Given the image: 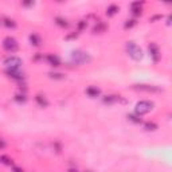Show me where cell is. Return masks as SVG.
Segmentation results:
<instances>
[{
  "label": "cell",
  "mask_w": 172,
  "mask_h": 172,
  "mask_svg": "<svg viewBox=\"0 0 172 172\" xmlns=\"http://www.w3.org/2000/svg\"><path fill=\"white\" fill-rule=\"evenodd\" d=\"M125 50L128 53V55L133 60H141L143 59V50L140 49V46H137L134 42H126L125 45Z\"/></svg>",
  "instance_id": "obj_1"
},
{
  "label": "cell",
  "mask_w": 172,
  "mask_h": 172,
  "mask_svg": "<svg viewBox=\"0 0 172 172\" xmlns=\"http://www.w3.org/2000/svg\"><path fill=\"white\" fill-rule=\"evenodd\" d=\"M71 60L75 65H85L92 60V57L89 55V53L83 51V50H74L71 53Z\"/></svg>",
  "instance_id": "obj_2"
},
{
  "label": "cell",
  "mask_w": 172,
  "mask_h": 172,
  "mask_svg": "<svg viewBox=\"0 0 172 172\" xmlns=\"http://www.w3.org/2000/svg\"><path fill=\"white\" fill-rule=\"evenodd\" d=\"M155 104L152 101H140V102L136 104V108H134V112H136L137 116H144V114L149 113L151 110L153 109Z\"/></svg>",
  "instance_id": "obj_3"
},
{
  "label": "cell",
  "mask_w": 172,
  "mask_h": 172,
  "mask_svg": "<svg viewBox=\"0 0 172 172\" xmlns=\"http://www.w3.org/2000/svg\"><path fill=\"white\" fill-rule=\"evenodd\" d=\"M4 65L7 66L8 70H20V67L23 65V60L20 59L19 57L11 55V57L4 59Z\"/></svg>",
  "instance_id": "obj_4"
},
{
  "label": "cell",
  "mask_w": 172,
  "mask_h": 172,
  "mask_svg": "<svg viewBox=\"0 0 172 172\" xmlns=\"http://www.w3.org/2000/svg\"><path fill=\"white\" fill-rule=\"evenodd\" d=\"M3 49H4L5 51L12 54V53L18 51L19 45H18V42H16L15 38H12V36H7V38H4V40H3Z\"/></svg>",
  "instance_id": "obj_5"
},
{
  "label": "cell",
  "mask_w": 172,
  "mask_h": 172,
  "mask_svg": "<svg viewBox=\"0 0 172 172\" xmlns=\"http://www.w3.org/2000/svg\"><path fill=\"white\" fill-rule=\"evenodd\" d=\"M148 49H149V54H151V57H152V59L155 60V62H159V59H160V57H161L159 47L155 45V43H149Z\"/></svg>",
  "instance_id": "obj_6"
},
{
  "label": "cell",
  "mask_w": 172,
  "mask_h": 172,
  "mask_svg": "<svg viewBox=\"0 0 172 172\" xmlns=\"http://www.w3.org/2000/svg\"><path fill=\"white\" fill-rule=\"evenodd\" d=\"M133 89L136 90H141V92H161L160 87L157 86H153V85H134Z\"/></svg>",
  "instance_id": "obj_7"
},
{
  "label": "cell",
  "mask_w": 172,
  "mask_h": 172,
  "mask_svg": "<svg viewBox=\"0 0 172 172\" xmlns=\"http://www.w3.org/2000/svg\"><path fill=\"white\" fill-rule=\"evenodd\" d=\"M7 74H8L9 78L15 79V81H23L24 79V74L20 73V70H8L7 69Z\"/></svg>",
  "instance_id": "obj_8"
},
{
  "label": "cell",
  "mask_w": 172,
  "mask_h": 172,
  "mask_svg": "<svg viewBox=\"0 0 172 172\" xmlns=\"http://www.w3.org/2000/svg\"><path fill=\"white\" fill-rule=\"evenodd\" d=\"M141 4L143 3H140V2H134L130 4V12L133 13L134 16H139L143 13V8H141Z\"/></svg>",
  "instance_id": "obj_9"
},
{
  "label": "cell",
  "mask_w": 172,
  "mask_h": 172,
  "mask_svg": "<svg viewBox=\"0 0 172 172\" xmlns=\"http://www.w3.org/2000/svg\"><path fill=\"white\" fill-rule=\"evenodd\" d=\"M46 60H47V62H49L51 66H54V67L60 66V59H59L57 55H54V54H47V55H46Z\"/></svg>",
  "instance_id": "obj_10"
},
{
  "label": "cell",
  "mask_w": 172,
  "mask_h": 172,
  "mask_svg": "<svg viewBox=\"0 0 172 172\" xmlns=\"http://www.w3.org/2000/svg\"><path fill=\"white\" fill-rule=\"evenodd\" d=\"M86 94L89 97H92V98H96V97H98L101 94V90L97 86H89L86 87Z\"/></svg>",
  "instance_id": "obj_11"
},
{
  "label": "cell",
  "mask_w": 172,
  "mask_h": 172,
  "mask_svg": "<svg viewBox=\"0 0 172 172\" xmlns=\"http://www.w3.org/2000/svg\"><path fill=\"white\" fill-rule=\"evenodd\" d=\"M35 101H36V104H38L40 108H47L49 106V101L46 100V97L40 96V94H36L35 96Z\"/></svg>",
  "instance_id": "obj_12"
},
{
  "label": "cell",
  "mask_w": 172,
  "mask_h": 172,
  "mask_svg": "<svg viewBox=\"0 0 172 172\" xmlns=\"http://www.w3.org/2000/svg\"><path fill=\"white\" fill-rule=\"evenodd\" d=\"M30 42H31V45L35 46V47H39L40 45H42V39H40V36L36 35V34H31V35H30Z\"/></svg>",
  "instance_id": "obj_13"
},
{
  "label": "cell",
  "mask_w": 172,
  "mask_h": 172,
  "mask_svg": "<svg viewBox=\"0 0 172 172\" xmlns=\"http://www.w3.org/2000/svg\"><path fill=\"white\" fill-rule=\"evenodd\" d=\"M119 100H120L119 96H106V97H104L102 102H104V104H108V105H112V104L117 102Z\"/></svg>",
  "instance_id": "obj_14"
},
{
  "label": "cell",
  "mask_w": 172,
  "mask_h": 172,
  "mask_svg": "<svg viewBox=\"0 0 172 172\" xmlns=\"http://www.w3.org/2000/svg\"><path fill=\"white\" fill-rule=\"evenodd\" d=\"M119 7H117L116 4H110L109 7L106 8V15L108 16H113V15H116L117 12H119Z\"/></svg>",
  "instance_id": "obj_15"
},
{
  "label": "cell",
  "mask_w": 172,
  "mask_h": 172,
  "mask_svg": "<svg viewBox=\"0 0 172 172\" xmlns=\"http://www.w3.org/2000/svg\"><path fill=\"white\" fill-rule=\"evenodd\" d=\"M55 23L59 27H62V28H67V27H69V22H67L66 19L60 18V16H57V18H55Z\"/></svg>",
  "instance_id": "obj_16"
},
{
  "label": "cell",
  "mask_w": 172,
  "mask_h": 172,
  "mask_svg": "<svg viewBox=\"0 0 172 172\" xmlns=\"http://www.w3.org/2000/svg\"><path fill=\"white\" fill-rule=\"evenodd\" d=\"M157 128H159V126H157V124L152 123V121H148V123L144 124V129H145V130H149V132H153V130H156Z\"/></svg>",
  "instance_id": "obj_17"
},
{
  "label": "cell",
  "mask_w": 172,
  "mask_h": 172,
  "mask_svg": "<svg viewBox=\"0 0 172 172\" xmlns=\"http://www.w3.org/2000/svg\"><path fill=\"white\" fill-rule=\"evenodd\" d=\"M3 24H4L7 28H15V27H16V23L13 22L12 19H8V18H4V20H3Z\"/></svg>",
  "instance_id": "obj_18"
},
{
  "label": "cell",
  "mask_w": 172,
  "mask_h": 172,
  "mask_svg": "<svg viewBox=\"0 0 172 172\" xmlns=\"http://www.w3.org/2000/svg\"><path fill=\"white\" fill-rule=\"evenodd\" d=\"M49 77L50 78H53V79H65L66 77H65V74H62V73H49Z\"/></svg>",
  "instance_id": "obj_19"
},
{
  "label": "cell",
  "mask_w": 172,
  "mask_h": 172,
  "mask_svg": "<svg viewBox=\"0 0 172 172\" xmlns=\"http://www.w3.org/2000/svg\"><path fill=\"white\" fill-rule=\"evenodd\" d=\"M15 101L16 102H22V104H24L26 101H27V97H26V94H15Z\"/></svg>",
  "instance_id": "obj_20"
},
{
  "label": "cell",
  "mask_w": 172,
  "mask_h": 172,
  "mask_svg": "<svg viewBox=\"0 0 172 172\" xmlns=\"http://www.w3.org/2000/svg\"><path fill=\"white\" fill-rule=\"evenodd\" d=\"M0 163H3V164H5V166H12V159H9L8 156H0Z\"/></svg>",
  "instance_id": "obj_21"
},
{
  "label": "cell",
  "mask_w": 172,
  "mask_h": 172,
  "mask_svg": "<svg viewBox=\"0 0 172 172\" xmlns=\"http://www.w3.org/2000/svg\"><path fill=\"white\" fill-rule=\"evenodd\" d=\"M128 119L132 121V123H136V124H140L141 123L140 116H137V114H128Z\"/></svg>",
  "instance_id": "obj_22"
},
{
  "label": "cell",
  "mask_w": 172,
  "mask_h": 172,
  "mask_svg": "<svg viewBox=\"0 0 172 172\" xmlns=\"http://www.w3.org/2000/svg\"><path fill=\"white\" fill-rule=\"evenodd\" d=\"M136 19H129V20H126V23L125 24H124V27H125V28L128 30V28H132L133 26H136Z\"/></svg>",
  "instance_id": "obj_23"
},
{
  "label": "cell",
  "mask_w": 172,
  "mask_h": 172,
  "mask_svg": "<svg viewBox=\"0 0 172 172\" xmlns=\"http://www.w3.org/2000/svg\"><path fill=\"white\" fill-rule=\"evenodd\" d=\"M86 27V22H83V20H81V22L78 23V30L81 31V30H83Z\"/></svg>",
  "instance_id": "obj_24"
},
{
  "label": "cell",
  "mask_w": 172,
  "mask_h": 172,
  "mask_svg": "<svg viewBox=\"0 0 172 172\" xmlns=\"http://www.w3.org/2000/svg\"><path fill=\"white\" fill-rule=\"evenodd\" d=\"M12 172H24V171H23V168L15 167V166H13V167H12Z\"/></svg>",
  "instance_id": "obj_25"
},
{
  "label": "cell",
  "mask_w": 172,
  "mask_h": 172,
  "mask_svg": "<svg viewBox=\"0 0 172 172\" xmlns=\"http://www.w3.org/2000/svg\"><path fill=\"white\" fill-rule=\"evenodd\" d=\"M3 148H5V141L0 139V149H3Z\"/></svg>",
  "instance_id": "obj_26"
},
{
  "label": "cell",
  "mask_w": 172,
  "mask_h": 172,
  "mask_svg": "<svg viewBox=\"0 0 172 172\" xmlns=\"http://www.w3.org/2000/svg\"><path fill=\"white\" fill-rule=\"evenodd\" d=\"M157 19H161V16H160V15L153 16V18H151V19H149V22H155V20H157Z\"/></svg>",
  "instance_id": "obj_27"
},
{
  "label": "cell",
  "mask_w": 172,
  "mask_h": 172,
  "mask_svg": "<svg viewBox=\"0 0 172 172\" xmlns=\"http://www.w3.org/2000/svg\"><path fill=\"white\" fill-rule=\"evenodd\" d=\"M73 38H77V34H71V35H69L66 39H73Z\"/></svg>",
  "instance_id": "obj_28"
},
{
  "label": "cell",
  "mask_w": 172,
  "mask_h": 172,
  "mask_svg": "<svg viewBox=\"0 0 172 172\" xmlns=\"http://www.w3.org/2000/svg\"><path fill=\"white\" fill-rule=\"evenodd\" d=\"M67 172H78V171H77V170H75V168H70V170H69V171H67Z\"/></svg>",
  "instance_id": "obj_29"
},
{
  "label": "cell",
  "mask_w": 172,
  "mask_h": 172,
  "mask_svg": "<svg viewBox=\"0 0 172 172\" xmlns=\"http://www.w3.org/2000/svg\"><path fill=\"white\" fill-rule=\"evenodd\" d=\"M23 5H34V3H23Z\"/></svg>",
  "instance_id": "obj_30"
}]
</instances>
